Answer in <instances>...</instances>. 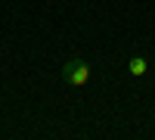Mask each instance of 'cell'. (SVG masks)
I'll use <instances>...</instances> for the list:
<instances>
[{
	"label": "cell",
	"instance_id": "6da1fadb",
	"mask_svg": "<svg viewBox=\"0 0 155 140\" xmlns=\"http://www.w3.org/2000/svg\"><path fill=\"white\" fill-rule=\"evenodd\" d=\"M62 81L71 84V87H84L90 81V62L81 59V56L65 59V66H62Z\"/></svg>",
	"mask_w": 155,
	"mask_h": 140
},
{
	"label": "cell",
	"instance_id": "7a4b0ae2",
	"mask_svg": "<svg viewBox=\"0 0 155 140\" xmlns=\"http://www.w3.org/2000/svg\"><path fill=\"white\" fill-rule=\"evenodd\" d=\"M127 72H130V78H143V75L149 72L146 56H130V62H127Z\"/></svg>",
	"mask_w": 155,
	"mask_h": 140
}]
</instances>
